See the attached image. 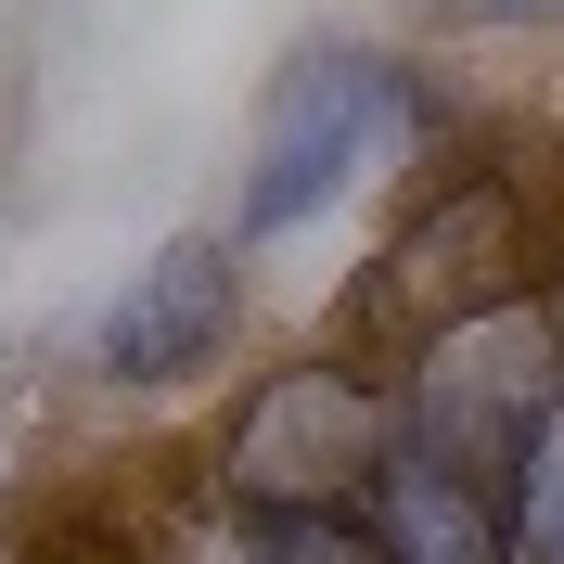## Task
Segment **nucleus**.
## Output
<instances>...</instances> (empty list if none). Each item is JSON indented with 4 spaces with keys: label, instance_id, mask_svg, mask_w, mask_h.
<instances>
[{
    "label": "nucleus",
    "instance_id": "6",
    "mask_svg": "<svg viewBox=\"0 0 564 564\" xmlns=\"http://www.w3.org/2000/svg\"><path fill=\"white\" fill-rule=\"evenodd\" d=\"M359 539L386 564H513V500L398 436L386 475H372V500H359Z\"/></svg>",
    "mask_w": 564,
    "mask_h": 564
},
{
    "label": "nucleus",
    "instance_id": "5",
    "mask_svg": "<svg viewBox=\"0 0 564 564\" xmlns=\"http://www.w3.org/2000/svg\"><path fill=\"white\" fill-rule=\"evenodd\" d=\"M231 308H245V295H231V245L193 231V245H167V257L104 308L90 347H104L116 386H180V372H206V359L231 347Z\"/></svg>",
    "mask_w": 564,
    "mask_h": 564
},
{
    "label": "nucleus",
    "instance_id": "3",
    "mask_svg": "<svg viewBox=\"0 0 564 564\" xmlns=\"http://www.w3.org/2000/svg\"><path fill=\"white\" fill-rule=\"evenodd\" d=\"M398 129V77L372 52H308L257 116V167H245V231H295L372 167V141Z\"/></svg>",
    "mask_w": 564,
    "mask_h": 564
},
{
    "label": "nucleus",
    "instance_id": "4",
    "mask_svg": "<svg viewBox=\"0 0 564 564\" xmlns=\"http://www.w3.org/2000/svg\"><path fill=\"white\" fill-rule=\"evenodd\" d=\"M488 308H527V193L513 180H449L386 257V321L436 347Z\"/></svg>",
    "mask_w": 564,
    "mask_h": 564
},
{
    "label": "nucleus",
    "instance_id": "8",
    "mask_svg": "<svg viewBox=\"0 0 564 564\" xmlns=\"http://www.w3.org/2000/svg\"><path fill=\"white\" fill-rule=\"evenodd\" d=\"M513 564H564V423L527 462V488H513Z\"/></svg>",
    "mask_w": 564,
    "mask_h": 564
},
{
    "label": "nucleus",
    "instance_id": "1",
    "mask_svg": "<svg viewBox=\"0 0 564 564\" xmlns=\"http://www.w3.org/2000/svg\"><path fill=\"white\" fill-rule=\"evenodd\" d=\"M552 423H564V359H552V321L539 308H488V321H462V334H436L411 359V386H398V436L462 462L500 500L527 488V462L552 449Z\"/></svg>",
    "mask_w": 564,
    "mask_h": 564
},
{
    "label": "nucleus",
    "instance_id": "9",
    "mask_svg": "<svg viewBox=\"0 0 564 564\" xmlns=\"http://www.w3.org/2000/svg\"><path fill=\"white\" fill-rule=\"evenodd\" d=\"M500 13H564V0H500Z\"/></svg>",
    "mask_w": 564,
    "mask_h": 564
},
{
    "label": "nucleus",
    "instance_id": "2",
    "mask_svg": "<svg viewBox=\"0 0 564 564\" xmlns=\"http://www.w3.org/2000/svg\"><path fill=\"white\" fill-rule=\"evenodd\" d=\"M398 449V398H372L359 372H270L231 423V462H218V500H245V513H359L372 475Z\"/></svg>",
    "mask_w": 564,
    "mask_h": 564
},
{
    "label": "nucleus",
    "instance_id": "7",
    "mask_svg": "<svg viewBox=\"0 0 564 564\" xmlns=\"http://www.w3.org/2000/svg\"><path fill=\"white\" fill-rule=\"evenodd\" d=\"M193 564H386L372 539L347 527V513H218L206 539H193Z\"/></svg>",
    "mask_w": 564,
    "mask_h": 564
}]
</instances>
